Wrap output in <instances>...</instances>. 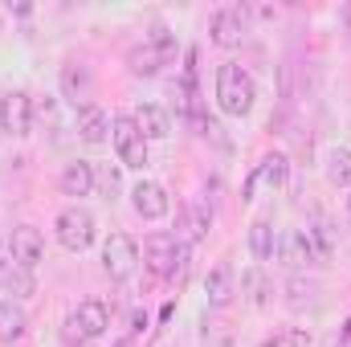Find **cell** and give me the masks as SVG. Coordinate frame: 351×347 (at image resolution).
<instances>
[{"label":"cell","instance_id":"cell-26","mask_svg":"<svg viewBox=\"0 0 351 347\" xmlns=\"http://www.w3.org/2000/svg\"><path fill=\"white\" fill-rule=\"evenodd\" d=\"M311 294H315V286H311V282H302V278H294V282H290V302H294V307H302Z\"/></svg>","mask_w":351,"mask_h":347},{"label":"cell","instance_id":"cell-18","mask_svg":"<svg viewBox=\"0 0 351 347\" xmlns=\"http://www.w3.org/2000/svg\"><path fill=\"white\" fill-rule=\"evenodd\" d=\"M282 180H286V156H278V152H274V156H265L262 164H258V172L250 176V184H245V196H254V188H258V184L278 188Z\"/></svg>","mask_w":351,"mask_h":347},{"label":"cell","instance_id":"cell-22","mask_svg":"<svg viewBox=\"0 0 351 347\" xmlns=\"http://www.w3.org/2000/svg\"><path fill=\"white\" fill-rule=\"evenodd\" d=\"M274 246H278L274 225H269V221H254V229H250V250H254V258L269 261V258H274Z\"/></svg>","mask_w":351,"mask_h":347},{"label":"cell","instance_id":"cell-29","mask_svg":"<svg viewBox=\"0 0 351 347\" xmlns=\"http://www.w3.org/2000/svg\"><path fill=\"white\" fill-rule=\"evenodd\" d=\"M348 208H351V200H348Z\"/></svg>","mask_w":351,"mask_h":347},{"label":"cell","instance_id":"cell-21","mask_svg":"<svg viewBox=\"0 0 351 347\" xmlns=\"http://www.w3.org/2000/svg\"><path fill=\"white\" fill-rule=\"evenodd\" d=\"M25 335V311L8 298H0V344H12Z\"/></svg>","mask_w":351,"mask_h":347},{"label":"cell","instance_id":"cell-28","mask_svg":"<svg viewBox=\"0 0 351 347\" xmlns=\"http://www.w3.org/2000/svg\"><path fill=\"white\" fill-rule=\"evenodd\" d=\"M4 135H8V131H4V110H0V139H4Z\"/></svg>","mask_w":351,"mask_h":347},{"label":"cell","instance_id":"cell-10","mask_svg":"<svg viewBox=\"0 0 351 347\" xmlns=\"http://www.w3.org/2000/svg\"><path fill=\"white\" fill-rule=\"evenodd\" d=\"M131 208H135L143 221H160V217H168L172 200H168L164 184H156V180H139V184L131 188Z\"/></svg>","mask_w":351,"mask_h":347},{"label":"cell","instance_id":"cell-7","mask_svg":"<svg viewBox=\"0 0 351 347\" xmlns=\"http://www.w3.org/2000/svg\"><path fill=\"white\" fill-rule=\"evenodd\" d=\"M135 265H139V246H135V237L110 233V237L102 241V270H106L110 282H127V278L135 274Z\"/></svg>","mask_w":351,"mask_h":347},{"label":"cell","instance_id":"cell-15","mask_svg":"<svg viewBox=\"0 0 351 347\" xmlns=\"http://www.w3.org/2000/svg\"><path fill=\"white\" fill-rule=\"evenodd\" d=\"M106 131H110V119H106V110L98 102H90V106L78 110V139L82 143H90V147L106 143Z\"/></svg>","mask_w":351,"mask_h":347},{"label":"cell","instance_id":"cell-9","mask_svg":"<svg viewBox=\"0 0 351 347\" xmlns=\"http://www.w3.org/2000/svg\"><path fill=\"white\" fill-rule=\"evenodd\" d=\"M8 254L16 261V270H33L37 261L45 258V237L33 229V225H16L8 233Z\"/></svg>","mask_w":351,"mask_h":347},{"label":"cell","instance_id":"cell-4","mask_svg":"<svg viewBox=\"0 0 351 347\" xmlns=\"http://www.w3.org/2000/svg\"><path fill=\"white\" fill-rule=\"evenodd\" d=\"M110 327V311L98 302V298H86L70 311L66 319V344H90V339H102Z\"/></svg>","mask_w":351,"mask_h":347},{"label":"cell","instance_id":"cell-19","mask_svg":"<svg viewBox=\"0 0 351 347\" xmlns=\"http://www.w3.org/2000/svg\"><path fill=\"white\" fill-rule=\"evenodd\" d=\"M306 241H311V254L315 261H331L335 258V229H331V221H315L311 229H306Z\"/></svg>","mask_w":351,"mask_h":347},{"label":"cell","instance_id":"cell-11","mask_svg":"<svg viewBox=\"0 0 351 347\" xmlns=\"http://www.w3.org/2000/svg\"><path fill=\"white\" fill-rule=\"evenodd\" d=\"M0 110H4V131H8V135L25 139V135L33 131V98H29L25 90H12V94L0 102Z\"/></svg>","mask_w":351,"mask_h":347},{"label":"cell","instance_id":"cell-20","mask_svg":"<svg viewBox=\"0 0 351 347\" xmlns=\"http://www.w3.org/2000/svg\"><path fill=\"white\" fill-rule=\"evenodd\" d=\"M208 225H213V208H208V200H192V204L184 208V229H188V241H200V237L208 233Z\"/></svg>","mask_w":351,"mask_h":347},{"label":"cell","instance_id":"cell-3","mask_svg":"<svg viewBox=\"0 0 351 347\" xmlns=\"http://www.w3.org/2000/svg\"><path fill=\"white\" fill-rule=\"evenodd\" d=\"M143 265H147L156 278H172V282H180L184 270H188V246L176 241V233L156 229V233L143 241Z\"/></svg>","mask_w":351,"mask_h":347},{"label":"cell","instance_id":"cell-13","mask_svg":"<svg viewBox=\"0 0 351 347\" xmlns=\"http://www.w3.org/2000/svg\"><path fill=\"white\" fill-rule=\"evenodd\" d=\"M62 94H66L78 110L90 106V94H94V74H90V66L66 62V66H62Z\"/></svg>","mask_w":351,"mask_h":347},{"label":"cell","instance_id":"cell-25","mask_svg":"<svg viewBox=\"0 0 351 347\" xmlns=\"http://www.w3.org/2000/svg\"><path fill=\"white\" fill-rule=\"evenodd\" d=\"M311 344V335L306 331H294V327H286V331H274V335H265L262 347H306Z\"/></svg>","mask_w":351,"mask_h":347},{"label":"cell","instance_id":"cell-8","mask_svg":"<svg viewBox=\"0 0 351 347\" xmlns=\"http://www.w3.org/2000/svg\"><path fill=\"white\" fill-rule=\"evenodd\" d=\"M208 37H213V45H221V49H237V45L245 41V8H241V4L217 8V12L208 16Z\"/></svg>","mask_w":351,"mask_h":347},{"label":"cell","instance_id":"cell-24","mask_svg":"<svg viewBox=\"0 0 351 347\" xmlns=\"http://www.w3.org/2000/svg\"><path fill=\"white\" fill-rule=\"evenodd\" d=\"M241 290L250 294L254 307H265V302H269V282H265L262 270H245V274H241Z\"/></svg>","mask_w":351,"mask_h":347},{"label":"cell","instance_id":"cell-14","mask_svg":"<svg viewBox=\"0 0 351 347\" xmlns=\"http://www.w3.org/2000/svg\"><path fill=\"white\" fill-rule=\"evenodd\" d=\"M131 123L139 127V135H143V139H168V131H172V119H168V110H164V106H156V102H143V106H135Z\"/></svg>","mask_w":351,"mask_h":347},{"label":"cell","instance_id":"cell-17","mask_svg":"<svg viewBox=\"0 0 351 347\" xmlns=\"http://www.w3.org/2000/svg\"><path fill=\"white\" fill-rule=\"evenodd\" d=\"M58 184H62V192H66V196H90V188H94V164H86V160L66 164Z\"/></svg>","mask_w":351,"mask_h":347},{"label":"cell","instance_id":"cell-23","mask_svg":"<svg viewBox=\"0 0 351 347\" xmlns=\"http://www.w3.org/2000/svg\"><path fill=\"white\" fill-rule=\"evenodd\" d=\"M327 180H331L335 188H351V152L348 147H335V152L327 156Z\"/></svg>","mask_w":351,"mask_h":347},{"label":"cell","instance_id":"cell-2","mask_svg":"<svg viewBox=\"0 0 351 347\" xmlns=\"http://www.w3.org/2000/svg\"><path fill=\"white\" fill-rule=\"evenodd\" d=\"M176 53H180V45H176L172 33L168 29H152L143 41H135L127 49V70L135 78H156L168 62H176Z\"/></svg>","mask_w":351,"mask_h":347},{"label":"cell","instance_id":"cell-1","mask_svg":"<svg viewBox=\"0 0 351 347\" xmlns=\"http://www.w3.org/2000/svg\"><path fill=\"white\" fill-rule=\"evenodd\" d=\"M217 102H221L225 115L245 119V115L254 110V102H258V82H254V74H250L245 66H237V62H225V66L217 70Z\"/></svg>","mask_w":351,"mask_h":347},{"label":"cell","instance_id":"cell-16","mask_svg":"<svg viewBox=\"0 0 351 347\" xmlns=\"http://www.w3.org/2000/svg\"><path fill=\"white\" fill-rule=\"evenodd\" d=\"M204 294H208V307H229L233 302V265H213L208 278H204Z\"/></svg>","mask_w":351,"mask_h":347},{"label":"cell","instance_id":"cell-12","mask_svg":"<svg viewBox=\"0 0 351 347\" xmlns=\"http://www.w3.org/2000/svg\"><path fill=\"white\" fill-rule=\"evenodd\" d=\"M274 258L282 261L286 270H302V265H311V261H315V254H311V241H306V233H302V229H286V233H278Z\"/></svg>","mask_w":351,"mask_h":347},{"label":"cell","instance_id":"cell-5","mask_svg":"<svg viewBox=\"0 0 351 347\" xmlns=\"http://www.w3.org/2000/svg\"><path fill=\"white\" fill-rule=\"evenodd\" d=\"M53 229H58L62 250H70V254H82V250H90V246H94V237H98L94 217H90L86 208H78V204L62 208V213H58V221H53Z\"/></svg>","mask_w":351,"mask_h":347},{"label":"cell","instance_id":"cell-6","mask_svg":"<svg viewBox=\"0 0 351 347\" xmlns=\"http://www.w3.org/2000/svg\"><path fill=\"white\" fill-rule=\"evenodd\" d=\"M110 139H114V152H119L123 168H135V172L147 168V139L139 135V127L131 123V115L110 119Z\"/></svg>","mask_w":351,"mask_h":347},{"label":"cell","instance_id":"cell-27","mask_svg":"<svg viewBox=\"0 0 351 347\" xmlns=\"http://www.w3.org/2000/svg\"><path fill=\"white\" fill-rule=\"evenodd\" d=\"M110 347H131V339H114Z\"/></svg>","mask_w":351,"mask_h":347}]
</instances>
